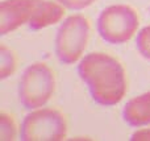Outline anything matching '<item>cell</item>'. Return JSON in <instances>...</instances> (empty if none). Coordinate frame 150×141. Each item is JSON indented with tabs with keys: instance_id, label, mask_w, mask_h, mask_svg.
I'll return each mask as SVG.
<instances>
[{
	"instance_id": "obj_1",
	"label": "cell",
	"mask_w": 150,
	"mask_h": 141,
	"mask_svg": "<svg viewBox=\"0 0 150 141\" xmlns=\"http://www.w3.org/2000/svg\"><path fill=\"white\" fill-rule=\"evenodd\" d=\"M82 81L88 86L90 94L101 106H115L127 92V78L122 65L105 53H90L78 66Z\"/></svg>"
},
{
	"instance_id": "obj_2",
	"label": "cell",
	"mask_w": 150,
	"mask_h": 141,
	"mask_svg": "<svg viewBox=\"0 0 150 141\" xmlns=\"http://www.w3.org/2000/svg\"><path fill=\"white\" fill-rule=\"evenodd\" d=\"M63 15V5L50 0H4L0 4V34L4 36L24 24L32 30H40L58 23Z\"/></svg>"
},
{
	"instance_id": "obj_3",
	"label": "cell",
	"mask_w": 150,
	"mask_h": 141,
	"mask_svg": "<svg viewBox=\"0 0 150 141\" xmlns=\"http://www.w3.org/2000/svg\"><path fill=\"white\" fill-rule=\"evenodd\" d=\"M54 73L45 63H33L25 71L18 86L20 103L28 110L45 106L54 92Z\"/></svg>"
},
{
	"instance_id": "obj_4",
	"label": "cell",
	"mask_w": 150,
	"mask_h": 141,
	"mask_svg": "<svg viewBox=\"0 0 150 141\" xmlns=\"http://www.w3.org/2000/svg\"><path fill=\"white\" fill-rule=\"evenodd\" d=\"M137 12L129 5H111L98 18V32L104 41L120 45L129 41L137 32Z\"/></svg>"
},
{
	"instance_id": "obj_5",
	"label": "cell",
	"mask_w": 150,
	"mask_h": 141,
	"mask_svg": "<svg viewBox=\"0 0 150 141\" xmlns=\"http://www.w3.org/2000/svg\"><path fill=\"white\" fill-rule=\"evenodd\" d=\"M90 36V23L80 15L70 16L62 23L55 38V53L65 65H73L80 58Z\"/></svg>"
},
{
	"instance_id": "obj_6",
	"label": "cell",
	"mask_w": 150,
	"mask_h": 141,
	"mask_svg": "<svg viewBox=\"0 0 150 141\" xmlns=\"http://www.w3.org/2000/svg\"><path fill=\"white\" fill-rule=\"evenodd\" d=\"M67 133L65 116L57 110L44 108L26 115L21 124L20 137L24 141H58Z\"/></svg>"
},
{
	"instance_id": "obj_7",
	"label": "cell",
	"mask_w": 150,
	"mask_h": 141,
	"mask_svg": "<svg viewBox=\"0 0 150 141\" xmlns=\"http://www.w3.org/2000/svg\"><path fill=\"white\" fill-rule=\"evenodd\" d=\"M122 116L132 127L150 124V91L130 99L124 107Z\"/></svg>"
},
{
	"instance_id": "obj_8",
	"label": "cell",
	"mask_w": 150,
	"mask_h": 141,
	"mask_svg": "<svg viewBox=\"0 0 150 141\" xmlns=\"http://www.w3.org/2000/svg\"><path fill=\"white\" fill-rule=\"evenodd\" d=\"M15 67L16 62L13 53L8 50L5 46H1V49H0V77H1V79L9 77L15 71Z\"/></svg>"
},
{
	"instance_id": "obj_9",
	"label": "cell",
	"mask_w": 150,
	"mask_h": 141,
	"mask_svg": "<svg viewBox=\"0 0 150 141\" xmlns=\"http://www.w3.org/2000/svg\"><path fill=\"white\" fill-rule=\"evenodd\" d=\"M136 46L140 54H142V57L150 60V25L141 29L140 33L137 34Z\"/></svg>"
},
{
	"instance_id": "obj_10",
	"label": "cell",
	"mask_w": 150,
	"mask_h": 141,
	"mask_svg": "<svg viewBox=\"0 0 150 141\" xmlns=\"http://www.w3.org/2000/svg\"><path fill=\"white\" fill-rule=\"evenodd\" d=\"M15 123L12 118L5 113L0 115V137L1 140H13L15 139Z\"/></svg>"
},
{
	"instance_id": "obj_11",
	"label": "cell",
	"mask_w": 150,
	"mask_h": 141,
	"mask_svg": "<svg viewBox=\"0 0 150 141\" xmlns=\"http://www.w3.org/2000/svg\"><path fill=\"white\" fill-rule=\"evenodd\" d=\"M57 1L69 9H83L91 5L95 0H57Z\"/></svg>"
},
{
	"instance_id": "obj_12",
	"label": "cell",
	"mask_w": 150,
	"mask_h": 141,
	"mask_svg": "<svg viewBox=\"0 0 150 141\" xmlns=\"http://www.w3.org/2000/svg\"><path fill=\"white\" fill-rule=\"evenodd\" d=\"M132 140H138V141L150 140V129H142V131L136 132L132 136Z\"/></svg>"
}]
</instances>
